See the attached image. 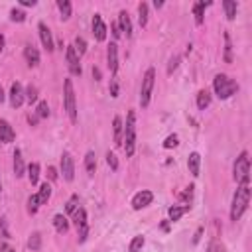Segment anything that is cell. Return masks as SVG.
I'll list each match as a JSON object with an SVG mask.
<instances>
[{"label":"cell","mask_w":252,"mask_h":252,"mask_svg":"<svg viewBox=\"0 0 252 252\" xmlns=\"http://www.w3.org/2000/svg\"><path fill=\"white\" fill-rule=\"evenodd\" d=\"M10 20H12V22L22 24V22L26 20V12H24V10H16V8H12V10H10Z\"/></svg>","instance_id":"40"},{"label":"cell","mask_w":252,"mask_h":252,"mask_svg":"<svg viewBox=\"0 0 252 252\" xmlns=\"http://www.w3.org/2000/svg\"><path fill=\"white\" fill-rule=\"evenodd\" d=\"M16 140V132L14 128L10 126L8 120H0V142H4V144H12Z\"/></svg>","instance_id":"14"},{"label":"cell","mask_w":252,"mask_h":252,"mask_svg":"<svg viewBox=\"0 0 252 252\" xmlns=\"http://www.w3.org/2000/svg\"><path fill=\"white\" fill-rule=\"evenodd\" d=\"M73 49H75V53L79 55V57H83L85 55V51H87V42H85V38H75V42H73Z\"/></svg>","instance_id":"31"},{"label":"cell","mask_w":252,"mask_h":252,"mask_svg":"<svg viewBox=\"0 0 252 252\" xmlns=\"http://www.w3.org/2000/svg\"><path fill=\"white\" fill-rule=\"evenodd\" d=\"M36 115H38V118H47L49 116V105H47V101H40V105L36 109Z\"/></svg>","instance_id":"37"},{"label":"cell","mask_w":252,"mask_h":252,"mask_svg":"<svg viewBox=\"0 0 252 252\" xmlns=\"http://www.w3.org/2000/svg\"><path fill=\"white\" fill-rule=\"evenodd\" d=\"M73 225L77 227V240L79 242H85L89 236V223H87V211L79 207L73 213Z\"/></svg>","instance_id":"7"},{"label":"cell","mask_w":252,"mask_h":252,"mask_svg":"<svg viewBox=\"0 0 252 252\" xmlns=\"http://www.w3.org/2000/svg\"><path fill=\"white\" fill-rule=\"evenodd\" d=\"M209 4H205V2H195L193 4V16H195V24L197 26H203V22H205V8H207Z\"/></svg>","instance_id":"24"},{"label":"cell","mask_w":252,"mask_h":252,"mask_svg":"<svg viewBox=\"0 0 252 252\" xmlns=\"http://www.w3.org/2000/svg\"><path fill=\"white\" fill-rule=\"evenodd\" d=\"M8 99H10V107H12V109H20V107L24 105V101H26V97H24V87L20 85L18 81L10 85V95H8Z\"/></svg>","instance_id":"10"},{"label":"cell","mask_w":252,"mask_h":252,"mask_svg":"<svg viewBox=\"0 0 252 252\" xmlns=\"http://www.w3.org/2000/svg\"><path fill=\"white\" fill-rule=\"evenodd\" d=\"M203 232H205V229H203V227H199V229L195 230V236H193V240H191V244H199V240H201V236H203Z\"/></svg>","instance_id":"47"},{"label":"cell","mask_w":252,"mask_h":252,"mask_svg":"<svg viewBox=\"0 0 252 252\" xmlns=\"http://www.w3.org/2000/svg\"><path fill=\"white\" fill-rule=\"evenodd\" d=\"M14 176L16 178H24L26 176V163H24L22 152L18 148L14 150Z\"/></svg>","instance_id":"20"},{"label":"cell","mask_w":252,"mask_h":252,"mask_svg":"<svg viewBox=\"0 0 252 252\" xmlns=\"http://www.w3.org/2000/svg\"><path fill=\"white\" fill-rule=\"evenodd\" d=\"M28 248L34 250V252H38V250L42 248V234H40V232H32V234H30V238H28Z\"/></svg>","instance_id":"32"},{"label":"cell","mask_w":252,"mask_h":252,"mask_svg":"<svg viewBox=\"0 0 252 252\" xmlns=\"http://www.w3.org/2000/svg\"><path fill=\"white\" fill-rule=\"evenodd\" d=\"M93 77H95V81H101V71L97 67H93Z\"/></svg>","instance_id":"53"},{"label":"cell","mask_w":252,"mask_h":252,"mask_svg":"<svg viewBox=\"0 0 252 252\" xmlns=\"http://www.w3.org/2000/svg\"><path fill=\"white\" fill-rule=\"evenodd\" d=\"M53 227H55V230H57L59 234H65V232L69 230V219L59 213V215L53 217Z\"/></svg>","instance_id":"23"},{"label":"cell","mask_w":252,"mask_h":252,"mask_svg":"<svg viewBox=\"0 0 252 252\" xmlns=\"http://www.w3.org/2000/svg\"><path fill=\"white\" fill-rule=\"evenodd\" d=\"M24 57H26V63L30 67H38L40 65V51L32 44H26L24 46Z\"/></svg>","instance_id":"16"},{"label":"cell","mask_w":252,"mask_h":252,"mask_svg":"<svg viewBox=\"0 0 252 252\" xmlns=\"http://www.w3.org/2000/svg\"><path fill=\"white\" fill-rule=\"evenodd\" d=\"M38 120H40V118H38V115H36V113H34V115H30V116H28V122H30V124H32V126H36V124H38Z\"/></svg>","instance_id":"51"},{"label":"cell","mask_w":252,"mask_h":252,"mask_svg":"<svg viewBox=\"0 0 252 252\" xmlns=\"http://www.w3.org/2000/svg\"><path fill=\"white\" fill-rule=\"evenodd\" d=\"M59 172H61V176H63L65 182H73L75 180V161H73V156L69 152H63L61 154Z\"/></svg>","instance_id":"8"},{"label":"cell","mask_w":252,"mask_h":252,"mask_svg":"<svg viewBox=\"0 0 252 252\" xmlns=\"http://www.w3.org/2000/svg\"><path fill=\"white\" fill-rule=\"evenodd\" d=\"M28 182L32 183V185H38V180H40V163L38 161H34V163H30L28 167Z\"/></svg>","instance_id":"25"},{"label":"cell","mask_w":252,"mask_h":252,"mask_svg":"<svg viewBox=\"0 0 252 252\" xmlns=\"http://www.w3.org/2000/svg\"><path fill=\"white\" fill-rule=\"evenodd\" d=\"M118 28H120V32H122V36H126V38H132V22H130V16H128V12L126 10H122L120 14H118Z\"/></svg>","instance_id":"17"},{"label":"cell","mask_w":252,"mask_h":252,"mask_svg":"<svg viewBox=\"0 0 252 252\" xmlns=\"http://www.w3.org/2000/svg\"><path fill=\"white\" fill-rule=\"evenodd\" d=\"M107 63H109L111 73L116 75V71H118V46L115 42L109 44V47H107Z\"/></svg>","instance_id":"13"},{"label":"cell","mask_w":252,"mask_h":252,"mask_svg":"<svg viewBox=\"0 0 252 252\" xmlns=\"http://www.w3.org/2000/svg\"><path fill=\"white\" fill-rule=\"evenodd\" d=\"M38 34H40V40H42V46L46 47V51H53L55 49L53 36H51V30L46 26V22H40L38 24Z\"/></svg>","instance_id":"12"},{"label":"cell","mask_w":252,"mask_h":252,"mask_svg":"<svg viewBox=\"0 0 252 252\" xmlns=\"http://www.w3.org/2000/svg\"><path fill=\"white\" fill-rule=\"evenodd\" d=\"M232 180L238 183V185H248L250 183V158H248V152L242 150L238 154V158L234 160V165H232Z\"/></svg>","instance_id":"3"},{"label":"cell","mask_w":252,"mask_h":252,"mask_svg":"<svg viewBox=\"0 0 252 252\" xmlns=\"http://www.w3.org/2000/svg\"><path fill=\"white\" fill-rule=\"evenodd\" d=\"M63 109H65L71 124H77V120H79L77 97H75V89H73V81L71 79H65L63 81Z\"/></svg>","instance_id":"5"},{"label":"cell","mask_w":252,"mask_h":252,"mask_svg":"<svg viewBox=\"0 0 252 252\" xmlns=\"http://www.w3.org/2000/svg\"><path fill=\"white\" fill-rule=\"evenodd\" d=\"M154 83H156V69L148 67L144 77H142V87H140V107L146 109L150 105L152 99V91H154Z\"/></svg>","instance_id":"6"},{"label":"cell","mask_w":252,"mask_h":252,"mask_svg":"<svg viewBox=\"0 0 252 252\" xmlns=\"http://www.w3.org/2000/svg\"><path fill=\"white\" fill-rule=\"evenodd\" d=\"M36 195H38L40 203H42V205H46V203L51 199V185H49L47 182H46V183H42V185H40V191H38Z\"/></svg>","instance_id":"27"},{"label":"cell","mask_w":252,"mask_h":252,"mask_svg":"<svg viewBox=\"0 0 252 252\" xmlns=\"http://www.w3.org/2000/svg\"><path fill=\"white\" fill-rule=\"evenodd\" d=\"M213 91H215V95H217L219 99L227 101V99H230V97L238 91V83H236L234 79H230L229 75L219 73V75H215V79H213Z\"/></svg>","instance_id":"2"},{"label":"cell","mask_w":252,"mask_h":252,"mask_svg":"<svg viewBox=\"0 0 252 252\" xmlns=\"http://www.w3.org/2000/svg\"><path fill=\"white\" fill-rule=\"evenodd\" d=\"M209 252H227V248L221 242H211L209 244Z\"/></svg>","instance_id":"45"},{"label":"cell","mask_w":252,"mask_h":252,"mask_svg":"<svg viewBox=\"0 0 252 252\" xmlns=\"http://www.w3.org/2000/svg\"><path fill=\"white\" fill-rule=\"evenodd\" d=\"M85 170H87L89 176H95V172H97V156H95V152H87V156H85Z\"/></svg>","instance_id":"26"},{"label":"cell","mask_w":252,"mask_h":252,"mask_svg":"<svg viewBox=\"0 0 252 252\" xmlns=\"http://www.w3.org/2000/svg\"><path fill=\"white\" fill-rule=\"evenodd\" d=\"M4 99H6V95H4V89H2V87H0V103H2Z\"/></svg>","instance_id":"55"},{"label":"cell","mask_w":252,"mask_h":252,"mask_svg":"<svg viewBox=\"0 0 252 252\" xmlns=\"http://www.w3.org/2000/svg\"><path fill=\"white\" fill-rule=\"evenodd\" d=\"M144 236L142 234H138V236H134L132 240H130V244H128V252H140L142 248H144Z\"/></svg>","instance_id":"33"},{"label":"cell","mask_w":252,"mask_h":252,"mask_svg":"<svg viewBox=\"0 0 252 252\" xmlns=\"http://www.w3.org/2000/svg\"><path fill=\"white\" fill-rule=\"evenodd\" d=\"M107 163H109V167H111L113 172L118 170V160H116V156L113 152H107Z\"/></svg>","instance_id":"42"},{"label":"cell","mask_w":252,"mask_h":252,"mask_svg":"<svg viewBox=\"0 0 252 252\" xmlns=\"http://www.w3.org/2000/svg\"><path fill=\"white\" fill-rule=\"evenodd\" d=\"M180 199H182L185 205H191V201H193V185H189L185 191H182V193H180Z\"/></svg>","instance_id":"41"},{"label":"cell","mask_w":252,"mask_h":252,"mask_svg":"<svg viewBox=\"0 0 252 252\" xmlns=\"http://www.w3.org/2000/svg\"><path fill=\"white\" fill-rule=\"evenodd\" d=\"M0 252H16L8 242H0Z\"/></svg>","instance_id":"50"},{"label":"cell","mask_w":252,"mask_h":252,"mask_svg":"<svg viewBox=\"0 0 252 252\" xmlns=\"http://www.w3.org/2000/svg\"><path fill=\"white\" fill-rule=\"evenodd\" d=\"M77 209H79V195H71L69 201H67V205H65V213L73 215Z\"/></svg>","instance_id":"35"},{"label":"cell","mask_w":252,"mask_h":252,"mask_svg":"<svg viewBox=\"0 0 252 252\" xmlns=\"http://www.w3.org/2000/svg\"><path fill=\"white\" fill-rule=\"evenodd\" d=\"M0 236L2 238H10V232H8V223H6V217L0 219Z\"/></svg>","instance_id":"44"},{"label":"cell","mask_w":252,"mask_h":252,"mask_svg":"<svg viewBox=\"0 0 252 252\" xmlns=\"http://www.w3.org/2000/svg\"><path fill=\"white\" fill-rule=\"evenodd\" d=\"M2 49H4V36L0 34V51H2Z\"/></svg>","instance_id":"54"},{"label":"cell","mask_w":252,"mask_h":252,"mask_svg":"<svg viewBox=\"0 0 252 252\" xmlns=\"http://www.w3.org/2000/svg\"><path fill=\"white\" fill-rule=\"evenodd\" d=\"M180 61H182V57H180V55H174V57L170 59V65H167V75H172V73L178 69Z\"/></svg>","instance_id":"43"},{"label":"cell","mask_w":252,"mask_h":252,"mask_svg":"<svg viewBox=\"0 0 252 252\" xmlns=\"http://www.w3.org/2000/svg\"><path fill=\"white\" fill-rule=\"evenodd\" d=\"M93 36H95L97 42H105L107 40V26H105L101 14L93 16Z\"/></svg>","instance_id":"15"},{"label":"cell","mask_w":252,"mask_h":252,"mask_svg":"<svg viewBox=\"0 0 252 252\" xmlns=\"http://www.w3.org/2000/svg\"><path fill=\"white\" fill-rule=\"evenodd\" d=\"M122 132H124V120L120 116L113 118V134H115V146H122Z\"/></svg>","instance_id":"19"},{"label":"cell","mask_w":252,"mask_h":252,"mask_svg":"<svg viewBox=\"0 0 252 252\" xmlns=\"http://www.w3.org/2000/svg\"><path fill=\"white\" fill-rule=\"evenodd\" d=\"M138 24H140V28L148 26V4L146 2L138 4Z\"/></svg>","instance_id":"29"},{"label":"cell","mask_w":252,"mask_h":252,"mask_svg":"<svg viewBox=\"0 0 252 252\" xmlns=\"http://www.w3.org/2000/svg\"><path fill=\"white\" fill-rule=\"evenodd\" d=\"M57 8L61 12V20H69L71 18V2H69V0H57Z\"/></svg>","instance_id":"30"},{"label":"cell","mask_w":252,"mask_h":252,"mask_svg":"<svg viewBox=\"0 0 252 252\" xmlns=\"http://www.w3.org/2000/svg\"><path fill=\"white\" fill-rule=\"evenodd\" d=\"M22 6H36V0H20Z\"/></svg>","instance_id":"52"},{"label":"cell","mask_w":252,"mask_h":252,"mask_svg":"<svg viewBox=\"0 0 252 252\" xmlns=\"http://www.w3.org/2000/svg\"><path fill=\"white\" fill-rule=\"evenodd\" d=\"M152 201H154V193L148 191V189H142V191H138V193L132 197V209H134V211H140V209L148 207Z\"/></svg>","instance_id":"11"},{"label":"cell","mask_w":252,"mask_h":252,"mask_svg":"<svg viewBox=\"0 0 252 252\" xmlns=\"http://www.w3.org/2000/svg\"><path fill=\"white\" fill-rule=\"evenodd\" d=\"M199 167H201V156L197 152H191L189 158H187V170H189V174L193 178L199 176Z\"/></svg>","instance_id":"21"},{"label":"cell","mask_w":252,"mask_h":252,"mask_svg":"<svg viewBox=\"0 0 252 252\" xmlns=\"http://www.w3.org/2000/svg\"><path fill=\"white\" fill-rule=\"evenodd\" d=\"M250 205V185H238L230 203V221H240Z\"/></svg>","instance_id":"1"},{"label":"cell","mask_w":252,"mask_h":252,"mask_svg":"<svg viewBox=\"0 0 252 252\" xmlns=\"http://www.w3.org/2000/svg\"><path fill=\"white\" fill-rule=\"evenodd\" d=\"M24 97H26V101H28L30 105H34V103L38 101V89H36L34 85H30V87L24 91Z\"/></svg>","instance_id":"38"},{"label":"cell","mask_w":252,"mask_h":252,"mask_svg":"<svg viewBox=\"0 0 252 252\" xmlns=\"http://www.w3.org/2000/svg\"><path fill=\"white\" fill-rule=\"evenodd\" d=\"M40 207H42V203H40L38 195H36V193H34V195H30V197H28V213H30V215H36Z\"/></svg>","instance_id":"34"},{"label":"cell","mask_w":252,"mask_h":252,"mask_svg":"<svg viewBox=\"0 0 252 252\" xmlns=\"http://www.w3.org/2000/svg\"><path fill=\"white\" fill-rule=\"evenodd\" d=\"M178 144H180V138H178V134H170V136H167V138L163 140V144H161V146H163L165 150H172V148H176Z\"/></svg>","instance_id":"39"},{"label":"cell","mask_w":252,"mask_h":252,"mask_svg":"<svg viewBox=\"0 0 252 252\" xmlns=\"http://www.w3.org/2000/svg\"><path fill=\"white\" fill-rule=\"evenodd\" d=\"M65 59H67V67H69V71H71V75H75V77H81V73H83V69H81V57L75 53V49H73V46H67V49H65Z\"/></svg>","instance_id":"9"},{"label":"cell","mask_w":252,"mask_h":252,"mask_svg":"<svg viewBox=\"0 0 252 252\" xmlns=\"http://www.w3.org/2000/svg\"><path fill=\"white\" fill-rule=\"evenodd\" d=\"M225 61L230 63L232 61V44H230V36L225 34Z\"/></svg>","instance_id":"36"},{"label":"cell","mask_w":252,"mask_h":252,"mask_svg":"<svg viewBox=\"0 0 252 252\" xmlns=\"http://www.w3.org/2000/svg\"><path fill=\"white\" fill-rule=\"evenodd\" d=\"M111 30H113V38H115V40H118V38L122 36V32H120L118 24H113V26H111Z\"/></svg>","instance_id":"49"},{"label":"cell","mask_w":252,"mask_h":252,"mask_svg":"<svg viewBox=\"0 0 252 252\" xmlns=\"http://www.w3.org/2000/svg\"><path fill=\"white\" fill-rule=\"evenodd\" d=\"M122 144H124L126 158H132L134 150H136V113L134 111H130L128 116H126L124 132H122Z\"/></svg>","instance_id":"4"},{"label":"cell","mask_w":252,"mask_h":252,"mask_svg":"<svg viewBox=\"0 0 252 252\" xmlns=\"http://www.w3.org/2000/svg\"><path fill=\"white\" fill-rule=\"evenodd\" d=\"M47 180H49V182H55V180H57V170H55L53 165L47 167Z\"/></svg>","instance_id":"46"},{"label":"cell","mask_w":252,"mask_h":252,"mask_svg":"<svg viewBox=\"0 0 252 252\" xmlns=\"http://www.w3.org/2000/svg\"><path fill=\"white\" fill-rule=\"evenodd\" d=\"M111 97H118V83L111 81Z\"/></svg>","instance_id":"48"},{"label":"cell","mask_w":252,"mask_h":252,"mask_svg":"<svg viewBox=\"0 0 252 252\" xmlns=\"http://www.w3.org/2000/svg\"><path fill=\"white\" fill-rule=\"evenodd\" d=\"M211 101H213V99H211V93H209V91L203 89V91L197 93L195 103H197V109H199V111H207V109L211 107Z\"/></svg>","instance_id":"22"},{"label":"cell","mask_w":252,"mask_h":252,"mask_svg":"<svg viewBox=\"0 0 252 252\" xmlns=\"http://www.w3.org/2000/svg\"><path fill=\"white\" fill-rule=\"evenodd\" d=\"M223 8H225V14H227V20H234L236 18V10H238V6H236V2H232V0H225L223 2Z\"/></svg>","instance_id":"28"},{"label":"cell","mask_w":252,"mask_h":252,"mask_svg":"<svg viewBox=\"0 0 252 252\" xmlns=\"http://www.w3.org/2000/svg\"><path fill=\"white\" fill-rule=\"evenodd\" d=\"M0 191H2V182H0Z\"/></svg>","instance_id":"56"},{"label":"cell","mask_w":252,"mask_h":252,"mask_svg":"<svg viewBox=\"0 0 252 252\" xmlns=\"http://www.w3.org/2000/svg\"><path fill=\"white\" fill-rule=\"evenodd\" d=\"M189 209H191V205H174V207L167 209V217H170L172 223H178Z\"/></svg>","instance_id":"18"}]
</instances>
